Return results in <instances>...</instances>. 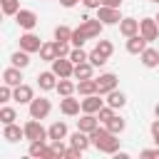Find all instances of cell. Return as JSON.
Returning a JSON list of instances; mask_svg holds the SVG:
<instances>
[{
  "mask_svg": "<svg viewBox=\"0 0 159 159\" xmlns=\"http://www.w3.org/2000/svg\"><path fill=\"white\" fill-rule=\"evenodd\" d=\"M104 127H107L112 134H122V132H124V127H127V122H124L122 117H117V114H114V117H112V119H109Z\"/></svg>",
  "mask_w": 159,
  "mask_h": 159,
  "instance_id": "28",
  "label": "cell"
},
{
  "mask_svg": "<svg viewBox=\"0 0 159 159\" xmlns=\"http://www.w3.org/2000/svg\"><path fill=\"white\" fill-rule=\"evenodd\" d=\"M15 119H17V112H15L12 107H2V109H0V122H2V127H5V124H12Z\"/></svg>",
  "mask_w": 159,
  "mask_h": 159,
  "instance_id": "29",
  "label": "cell"
},
{
  "mask_svg": "<svg viewBox=\"0 0 159 159\" xmlns=\"http://www.w3.org/2000/svg\"><path fill=\"white\" fill-rule=\"evenodd\" d=\"M157 22H159V15H157Z\"/></svg>",
  "mask_w": 159,
  "mask_h": 159,
  "instance_id": "48",
  "label": "cell"
},
{
  "mask_svg": "<svg viewBox=\"0 0 159 159\" xmlns=\"http://www.w3.org/2000/svg\"><path fill=\"white\" fill-rule=\"evenodd\" d=\"M60 109H62V114L75 117V114H80V109H82V99H75L72 94H70V97H62V99H60Z\"/></svg>",
  "mask_w": 159,
  "mask_h": 159,
  "instance_id": "10",
  "label": "cell"
},
{
  "mask_svg": "<svg viewBox=\"0 0 159 159\" xmlns=\"http://www.w3.org/2000/svg\"><path fill=\"white\" fill-rule=\"evenodd\" d=\"M82 154H84L82 149H77V147H70V149L65 152V159H80Z\"/></svg>",
  "mask_w": 159,
  "mask_h": 159,
  "instance_id": "39",
  "label": "cell"
},
{
  "mask_svg": "<svg viewBox=\"0 0 159 159\" xmlns=\"http://www.w3.org/2000/svg\"><path fill=\"white\" fill-rule=\"evenodd\" d=\"M147 50V40L137 32V35H132V37H127V52L129 55H142Z\"/></svg>",
  "mask_w": 159,
  "mask_h": 159,
  "instance_id": "12",
  "label": "cell"
},
{
  "mask_svg": "<svg viewBox=\"0 0 159 159\" xmlns=\"http://www.w3.org/2000/svg\"><path fill=\"white\" fill-rule=\"evenodd\" d=\"M107 104H112L114 109H122V107L127 104V97H124V92H119V89H112V92L107 94Z\"/></svg>",
  "mask_w": 159,
  "mask_h": 159,
  "instance_id": "25",
  "label": "cell"
},
{
  "mask_svg": "<svg viewBox=\"0 0 159 159\" xmlns=\"http://www.w3.org/2000/svg\"><path fill=\"white\" fill-rule=\"evenodd\" d=\"M15 22L22 27V30H32L35 25H37V15L32 12V10H17V15H15Z\"/></svg>",
  "mask_w": 159,
  "mask_h": 159,
  "instance_id": "8",
  "label": "cell"
},
{
  "mask_svg": "<svg viewBox=\"0 0 159 159\" xmlns=\"http://www.w3.org/2000/svg\"><path fill=\"white\" fill-rule=\"evenodd\" d=\"M47 134H50V142L52 139H67V124L65 122H52Z\"/></svg>",
  "mask_w": 159,
  "mask_h": 159,
  "instance_id": "23",
  "label": "cell"
},
{
  "mask_svg": "<svg viewBox=\"0 0 159 159\" xmlns=\"http://www.w3.org/2000/svg\"><path fill=\"white\" fill-rule=\"evenodd\" d=\"M139 60H142V65L149 67V70H152V67H159V52H157L154 47H147V50L139 55Z\"/></svg>",
  "mask_w": 159,
  "mask_h": 159,
  "instance_id": "19",
  "label": "cell"
},
{
  "mask_svg": "<svg viewBox=\"0 0 159 159\" xmlns=\"http://www.w3.org/2000/svg\"><path fill=\"white\" fill-rule=\"evenodd\" d=\"M55 40L70 42V40H72V30H70L67 25H57V27H55Z\"/></svg>",
  "mask_w": 159,
  "mask_h": 159,
  "instance_id": "31",
  "label": "cell"
},
{
  "mask_svg": "<svg viewBox=\"0 0 159 159\" xmlns=\"http://www.w3.org/2000/svg\"><path fill=\"white\" fill-rule=\"evenodd\" d=\"M97 117H99V122H102V124H107V122L114 117V107H112V104H104V107L97 112Z\"/></svg>",
  "mask_w": 159,
  "mask_h": 159,
  "instance_id": "35",
  "label": "cell"
},
{
  "mask_svg": "<svg viewBox=\"0 0 159 159\" xmlns=\"http://www.w3.org/2000/svg\"><path fill=\"white\" fill-rule=\"evenodd\" d=\"M52 72L57 77H72L75 75V62L70 57H57V60H52Z\"/></svg>",
  "mask_w": 159,
  "mask_h": 159,
  "instance_id": "5",
  "label": "cell"
},
{
  "mask_svg": "<svg viewBox=\"0 0 159 159\" xmlns=\"http://www.w3.org/2000/svg\"><path fill=\"white\" fill-rule=\"evenodd\" d=\"M107 60H109V57H104V55H102V52H97V50H92V52H89V62H92L94 67H102Z\"/></svg>",
  "mask_w": 159,
  "mask_h": 159,
  "instance_id": "37",
  "label": "cell"
},
{
  "mask_svg": "<svg viewBox=\"0 0 159 159\" xmlns=\"http://www.w3.org/2000/svg\"><path fill=\"white\" fill-rule=\"evenodd\" d=\"M117 137H119V134H109V137H107L97 149H99V152H104V154H114V152H119V139H117Z\"/></svg>",
  "mask_w": 159,
  "mask_h": 159,
  "instance_id": "24",
  "label": "cell"
},
{
  "mask_svg": "<svg viewBox=\"0 0 159 159\" xmlns=\"http://www.w3.org/2000/svg\"><path fill=\"white\" fill-rule=\"evenodd\" d=\"M84 2V7H89V10H97L99 5H102V0H82Z\"/></svg>",
  "mask_w": 159,
  "mask_h": 159,
  "instance_id": "42",
  "label": "cell"
},
{
  "mask_svg": "<svg viewBox=\"0 0 159 159\" xmlns=\"http://www.w3.org/2000/svg\"><path fill=\"white\" fill-rule=\"evenodd\" d=\"M55 50H57V57H70V52H72L70 42H62V40H55Z\"/></svg>",
  "mask_w": 159,
  "mask_h": 159,
  "instance_id": "36",
  "label": "cell"
},
{
  "mask_svg": "<svg viewBox=\"0 0 159 159\" xmlns=\"http://www.w3.org/2000/svg\"><path fill=\"white\" fill-rule=\"evenodd\" d=\"M154 114H157V117H159V104H157V107H154Z\"/></svg>",
  "mask_w": 159,
  "mask_h": 159,
  "instance_id": "46",
  "label": "cell"
},
{
  "mask_svg": "<svg viewBox=\"0 0 159 159\" xmlns=\"http://www.w3.org/2000/svg\"><path fill=\"white\" fill-rule=\"evenodd\" d=\"M114 157H117V159H127L129 154H127V152H114Z\"/></svg>",
  "mask_w": 159,
  "mask_h": 159,
  "instance_id": "45",
  "label": "cell"
},
{
  "mask_svg": "<svg viewBox=\"0 0 159 159\" xmlns=\"http://www.w3.org/2000/svg\"><path fill=\"white\" fill-rule=\"evenodd\" d=\"M45 139H37V142H30V149H27V154L30 157H40L42 159V154H45Z\"/></svg>",
  "mask_w": 159,
  "mask_h": 159,
  "instance_id": "30",
  "label": "cell"
},
{
  "mask_svg": "<svg viewBox=\"0 0 159 159\" xmlns=\"http://www.w3.org/2000/svg\"><path fill=\"white\" fill-rule=\"evenodd\" d=\"M10 62H12L15 67H20V70H25V67L30 65V52H25V50H17V52H12V57H10Z\"/></svg>",
  "mask_w": 159,
  "mask_h": 159,
  "instance_id": "26",
  "label": "cell"
},
{
  "mask_svg": "<svg viewBox=\"0 0 159 159\" xmlns=\"http://www.w3.org/2000/svg\"><path fill=\"white\" fill-rule=\"evenodd\" d=\"M102 107H104V99H99V92H97V94H87V97L82 99V112L97 114Z\"/></svg>",
  "mask_w": 159,
  "mask_h": 159,
  "instance_id": "11",
  "label": "cell"
},
{
  "mask_svg": "<svg viewBox=\"0 0 159 159\" xmlns=\"http://www.w3.org/2000/svg\"><path fill=\"white\" fill-rule=\"evenodd\" d=\"M55 89H57V92H60L62 97H70V94H75V92H77V84H75V82H72L70 77H60V80H57V87H55Z\"/></svg>",
  "mask_w": 159,
  "mask_h": 159,
  "instance_id": "20",
  "label": "cell"
},
{
  "mask_svg": "<svg viewBox=\"0 0 159 159\" xmlns=\"http://www.w3.org/2000/svg\"><path fill=\"white\" fill-rule=\"evenodd\" d=\"M149 129H152V137H154V144L159 147V117H157V119L152 122V127H149Z\"/></svg>",
  "mask_w": 159,
  "mask_h": 159,
  "instance_id": "40",
  "label": "cell"
},
{
  "mask_svg": "<svg viewBox=\"0 0 159 159\" xmlns=\"http://www.w3.org/2000/svg\"><path fill=\"white\" fill-rule=\"evenodd\" d=\"M119 32H122L124 37L137 35V32H139V20H134V17H122V22H119Z\"/></svg>",
  "mask_w": 159,
  "mask_h": 159,
  "instance_id": "18",
  "label": "cell"
},
{
  "mask_svg": "<svg viewBox=\"0 0 159 159\" xmlns=\"http://www.w3.org/2000/svg\"><path fill=\"white\" fill-rule=\"evenodd\" d=\"M2 82L5 84H10V87H17V84H22V70L20 67H7L5 72H2Z\"/></svg>",
  "mask_w": 159,
  "mask_h": 159,
  "instance_id": "14",
  "label": "cell"
},
{
  "mask_svg": "<svg viewBox=\"0 0 159 159\" xmlns=\"http://www.w3.org/2000/svg\"><path fill=\"white\" fill-rule=\"evenodd\" d=\"M40 47H42V40L35 35V32H25V35H20V50H25V52H40Z\"/></svg>",
  "mask_w": 159,
  "mask_h": 159,
  "instance_id": "6",
  "label": "cell"
},
{
  "mask_svg": "<svg viewBox=\"0 0 159 159\" xmlns=\"http://www.w3.org/2000/svg\"><path fill=\"white\" fill-rule=\"evenodd\" d=\"M0 5H2L5 15H17V10H20V0H0Z\"/></svg>",
  "mask_w": 159,
  "mask_h": 159,
  "instance_id": "32",
  "label": "cell"
},
{
  "mask_svg": "<svg viewBox=\"0 0 159 159\" xmlns=\"http://www.w3.org/2000/svg\"><path fill=\"white\" fill-rule=\"evenodd\" d=\"M2 139H7V142H20V139H25V127H17L15 122H12V124H5Z\"/></svg>",
  "mask_w": 159,
  "mask_h": 159,
  "instance_id": "15",
  "label": "cell"
},
{
  "mask_svg": "<svg viewBox=\"0 0 159 159\" xmlns=\"http://www.w3.org/2000/svg\"><path fill=\"white\" fill-rule=\"evenodd\" d=\"M152 2H159V0H152Z\"/></svg>",
  "mask_w": 159,
  "mask_h": 159,
  "instance_id": "47",
  "label": "cell"
},
{
  "mask_svg": "<svg viewBox=\"0 0 159 159\" xmlns=\"http://www.w3.org/2000/svg\"><path fill=\"white\" fill-rule=\"evenodd\" d=\"M92 72H94V65L87 60V62L75 65V75H72V77H77V80H89V77H92Z\"/></svg>",
  "mask_w": 159,
  "mask_h": 159,
  "instance_id": "22",
  "label": "cell"
},
{
  "mask_svg": "<svg viewBox=\"0 0 159 159\" xmlns=\"http://www.w3.org/2000/svg\"><path fill=\"white\" fill-rule=\"evenodd\" d=\"M77 2H82V0H60V5H62V7H75Z\"/></svg>",
  "mask_w": 159,
  "mask_h": 159,
  "instance_id": "43",
  "label": "cell"
},
{
  "mask_svg": "<svg viewBox=\"0 0 159 159\" xmlns=\"http://www.w3.org/2000/svg\"><path fill=\"white\" fill-rule=\"evenodd\" d=\"M12 99L15 102H20V104H30L32 99H35V92H32V87L30 84H17V87H12Z\"/></svg>",
  "mask_w": 159,
  "mask_h": 159,
  "instance_id": "7",
  "label": "cell"
},
{
  "mask_svg": "<svg viewBox=\"0 0 159 159\" xmlns=\"http://www.w3.org/2000/svg\"><path fill=\"white\" fill-rule=\"evenodd\" d=\"M97 17H99L104 25H117V22H122L119 7H109V5H99V7H97Z\"/></svg>",
  "mask_w": 159,
  "mask_h": 159,
  "instance_id": "4",
  "label": "cell"
},
{
  "mask_svg": "<svg viewBox=\"0 0 159 159\" xmlns=\"http://www.w3.org/2000/svg\"><path fill=\"white\" fill-rule=\"evenodd\" d=\"M70 60H72L75 65H80V62H87V60H89V55H87L82 47H72V52H70Z\"/></svg>",
  "mask_w": 159,
  "mask_h": 159,
  "instance_id": "33",
  "label": "cell"
},
{
  "mask_svg": "<svg viewBox=\"0 0 159 159\" xmlns=\"http://www.w3.org/2000/svg\"><path fill=\"white\" fill-rule=\"evenodd\" d=\"M92 144V139H89V134L87 132H82V129H77L75 134H70V147H77V149H82V152H87V147Z\"/></svg>",
  "mask_w": 159,
  "mask_h": 159,
  "instance_id": "16",
  "label": "cell"
},
{
  "mask_svg": "<svg viewBox=\"0 0 159 159\" xmlns=\"http://www.w3.org/2000/svg\"><path fill=\"white\" fill-rule=\"evenodd\" d=\"M142 157H144V159H152V157H159V147H157V149H144V152H142Z\"/></svg>",
  "mask_w": 159,
  "mask_h": 159,
  "instance_id": "41",
  "label": "cell"
},
{
  "mask_svg": "<svg viewBox=\"0 0 159 159\" xmlns=\"http://www.w3.org/2000/svg\"><path fill=\"white\" fill-rule=\"evenodd\" d=\"M94 50H97V52H102L104 57H109V55L114 52V45H112L109 40H99V42L94 45Z\"/></svg>",
  "mask_w": 159,
  "mask_h": 159,
  "instance_id": "34",
  "label": "cell"
},
{
  "mask_svg": "<svg viewBox=\"0 0 159 159\" xmlns=\"http://www.w3.org/2000/svg\"><path fill=\"white\" fill-rule=\"evenodd\" d=\"M139 35H142L147 42H154V40L159 37V22H157L154 17H144V20H139Z\"/></svg>",
  "mask_w": 159,
  "mask_h": 159,
  "instance_id": "2",
  "label": "cell"
},
{
  "mask_svg": "<svg viewBox=\"0 0 159 159\" xmlns=\"http://www.w3.org/2000/svg\"><path fill=\"white\" fill-rule=\"evenodd\" d=\"M97 89H99V94H109L112 89H117V75H114V72H104V75H99V80H97Z\"/></svg>",
  "mask_w": 159,
  "mask_h": 159,
  "instance_id": "9",
  "label": "cell"
},
{
  "mask_svg": "<svg viewBox=\"0 0 159 159\" xmlns=\"http://www.w3.org/2000/svg\"><path fill=\"white\" fill-rule=\"evenodd\" d=\"M25 139L27 142H37V139H50V134H47V129L40 124V119H35V117H30V122H25Z\"/></svg>",
  "mask_w": 159,
  "mask_h": 159,
  "instance_id": "1",
  "label": "cell"
},
{
  "mask_svg": "<svg viewBox=\"0 0 159 159\" xmlns=\"http://www.w3.org/2000/svg\"><path fill=\"white\" fill-rule=\"evenodd\" d=\"M50 109H52V104H50V99H45V97H35V99L30 102V117H35V119H45V117L50 114Z\"/></svg>",
  "mask_w": 159,
  "mask_h": 159,
  "instance_id": "3",
  "label": "cell"
},
{
  "mask_svg": "<svg viewBox=\"0 0 159 159\" xmlns=\"http://www.w3.org/2000/svg\"><path fill=\"white\" fill-rule=\"evenodd\" d=\"M102 5H109V7H119L122 0H102Z\"/></svg>",
  "mask_w": 159,
  "mask_h": 159,
  "instance_id": "44",
  "label": "cell"
},
{
  "mask_svg": "<svg viewBox=\"0 0 159 159\" xmlns=\"http://www.w3.org/2000/svg\"><path fill=\"white\" fill-rule=\"evenodd\" d=\"M12 99V87L10 84H2L0 87V102H10Z\"/></svg>",
  "mask_w": 159,
  "mask_h": 159,
  "instance_id": "38",
  "label": "cell"
},
{
  "mask_svg": "<svg viewBox=\"0 0 159 159\" xmlns=\"http://www.w3.org/2000/svg\"><path fill=\"white\" fill-rule=\"evenodd\" d=\"M99 127V117L97 114H89V112H84L80 119H77V129H82V132H92V129H97Z\"/></svg>",
  "mask_w": 159,
  "mask_h": 159,
  "instance_id": "13",
  "label": "cell"
},
{
  "mask_svg": "<svg viewBox=\"0 0 159 159\" xmlns=\"http://www.w3.org/2000/svg\"><path fill=\"white\" fill-rule=\"evenodd\" d=\"M40 57H42L45 62H52V60H57L55 42H42V47H40Z\"/></svg>",
  "mask_w": 159,
  "mask_h": 159,
  "instance_id": "27",
  "label": "cell"
},
{
  "mask_svg": "<svg viewBox=\"0 0 159 159\" xmlns=\"http://www.w3.org/2000/svg\"><path fill=\"white\" fill-rule=\"evenodd\" d=\"M37 87L45 89V92H47V89H55V87H57V75H55L52 70H50V72H40V75H37Z\"/></svg>",
  "mask_w": 159,
  "mask_h": 159,
  "instance_id": "17",
  "label": "cell"
},
{
  "mask_svg": "<svg viewBox=\"0 0 159 159\" xmlns=\"http://www.w3.org/2000/svg\"><path fill=\"white\" fill-rule=\"evenodd\" d=\"M77 92L82 94V97H87V94H97L99 89H97V80L94 77H89V80H80L77 82Z\"/></svg>",
  "mask_w": 159,
  "mask_h": 159,
  "instance_id": "21",
  "label": "cell"
}]
</instances>
